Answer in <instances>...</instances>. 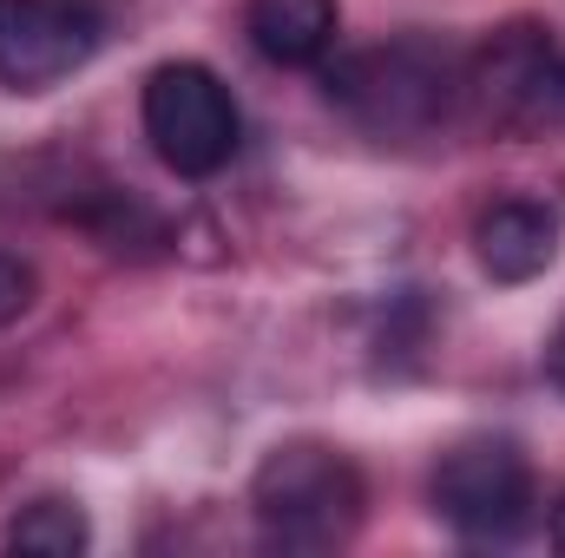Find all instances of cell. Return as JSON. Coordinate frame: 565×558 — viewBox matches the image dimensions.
<instances>
[{"label":"cell","mask_w":565,"mask_h":558,"mask_svg":"<svg viewBox=\"0 0 565 558\" xmlns=\"http://www.w3.org/2000/svg\"><path fill=\"white\" fill-rule=\"evenodd\" d=\"M250 506L277 546H342L362 526L369 493H362V473L349 453L316 447V440H289L257 466Z\"/></svg>","instance_id":"obj_1"},{"label":"cell","mask_w":565,"mask_h":558,"mask_svg":"<svg viewBox=\"0 0 565 558\" xmlns=\"http://www.w3.org/2000/svg\"><path fill=\"white\" fill-rule=\"evenodd\" d=\"M99 53V20L79 0H0V86L46 93Z\"/></svg>","instance_id":"obj_5"},{"label":"cell","mask_w":565,"mask_h":558,"mask_svg":"<svg viewBox=\"0 0 565 558\" xmlns=\"http://www.w3.org/2000/svg\"><path fill=\"white\" fill-rule=\"evenodd\" d=\"M546 375H553V382H559V388H565V329H559V342L546 348Z\"/></svg>","instance_id":"obj_12"},{"label":"cell","mask_w":565,"mask_h":558,"mask_svg":"<svg viewBox=\"0 0 565 558\" xmlns=\"http://www.w3.org/2000/svg\"><path fill=\"white\" fill-rule=\"evenodd\" d=\"M93 526L73 500H33L13 526H7V552H33V558H73L86 552Z\"/></svg>","instance_id":"obj_9"},{"label":"cell","mask_w":565,"mask_h":558,"mask_svg":"<svg viewBox=\"0 0 565 558\" xmlns=\"http://www.w3.org/2000/svg\"><path fill=\"white\" fill-rule=\"evenodd\" d=\"M139 119L151 151L178 178H217L237 158V99L198 60H164L139 93Z\"/></svg>","instance_id":"obj_3"},{"label":"cell","mask_w":565,"mask_h":558,"mask_svg":"<svg viewBox=\"0 0 565 558\" xmlns=\"http://www.w3.org/2000/svg\"><path fill=\"white\" fill-rule=\"evenodd\" d=\"M553 546H559V552H565V500H559V506H553Z\"/></svg>","instance_id":"obj_13"},{"label":"cell","mask_w":565,"mask_h":558,"mask_svg":"<svg viewBox=\"0 0 565 558\" xmlns=\"http://www.w3.org/2000/svg\"><path fill=\"white\" fill-rule=\"evenodd\" d=\"M553 53H559V46H553V33H546V26H507V33H493V40H487V53L473 60L467 86L480 93V106L493 112V126H507L513 99L526 93V79H533Z\"/></svg>","instance_id":"obj_8"},{"label":"cell","mask_w":565,"mask_h":558,"mask_svg":"<svg viewBox=\"0 0 565 558\" xmlns=\"http://www.w3.org/2000/svg\"><path fill=\"white\" fill-rule=\"evenodd\" d=\"M434 513L473 539V546H507L533 526V466L507 433H473L440 453L434 466Z\"/></svg>","instance_id":"obj_4"},{"label":"cell","mask_w":565,"mask_h":558,"mask_svg":"<svg viewBox=\"0 0 565 558\" xmlns=\"http://www.w3.org/2000/svg\"><path fill=\"white\" fill-rule=\"evenodd\" d=\"M244 33L270 66H316L342 33L335 0H244Z\"/></svg>","instance_id":"obj_7"},{"label":"cell","mask_w":565,"mask_h":558,"mask_svg":"<svg viewBox=\"0 0 565 558\" xmlns=\"http://www.w3.org/2000/svg\"><path fill=\"white\" fill-rule=\"evenodd\" d=\"M454 86H467L460 60L427 40L369 46V53H349L342 66H329V99H342L375 132H427L434 119H447Z\"/></svg>","instance_id":"obj_2"},{"label":"cell","mask_w":565,"mask_h":558,"mask_svg":"<svg viewBox=\"0 0 565 558\" xmlns=\"http://www.w3.org/2000/svg\"><path fill=\"white\" fill-rule=\"evenodd\" d=\"M559 211L533 204V197H507L493 211H480L473 224V257L493 282H533L559 264Z\"/></svg>","instance_id":"obj_6"},{"label":"cell","mask_w":565,"mask_h":558,"mask_svg":"<svg viewBox=\"0 0 565 558\" xmlns=\"http://www.w3.org/2000/svg\"><path fill=\"white\" fill-rule=\"evenodd\" d=\"M33 296H40L33 264H20V257H0V329H7V322H20V315L33 309Z\"/></svg>","instance_id":"obj_11"},{"label":"cell","mask_w":565,"mask_h":558,"mask_svg":"<svg viewBox=\"0 0 565 558\" xmlns=\"http://www.w3.org/2000/svg\"><path fill=\"white\" fill-rule=\"evenodd\" d=\"M507 132H526V139L565 132V53H553V60L526 79V93H520L513 112H507Z\"/></svg>","instance_id":"obj_10"}]
</instances>
